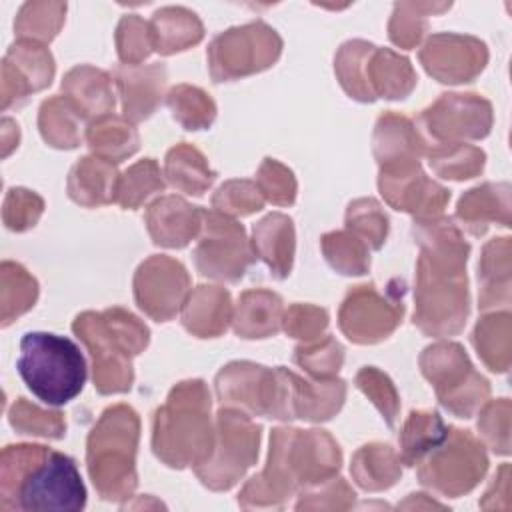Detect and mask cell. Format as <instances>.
Here are the masks:
<instances>
[{
    "instance_id": "obj_35",
    "label": "cell",
    "mask_w": 512,
    "mask_h": 512,
    "mask_svg": "<svg viewBox=\"0 0 512 512\" xmlns=\"http://www.w3.org/2000/svg\"><path fill=\"white\" fill-rule=\"evenodd\" d=\"M80 120L82 114L62 96L46 100L38 114L40 134L54 148H76L80 144Z\"/></svg>"
},
{
    "instance_id": "obj_47",
    "label": "cell",
    "mask_w": 512,
    "mask_h": 512,
    "mask_svg": "<svg viewBox=\"0 0 512 512\" xmlns=\"http://www.w3.org/2000/svg\"><path fill=\"white\" fill-rule=\"evenodd\" d=\"M212 204L222 214H252L264 206V196L258 190L256 184L248 180H232L220 186V190L214 194Z\"/></svg>"
},
{
    "instance_id": "obj_29",
    "label": "cell",
    "mask_w": 512,
    "mask_h": 512,
    "mask_svg": "<svg viewBox=\"0 0 512 512\" xmlns=\"http://www.w3.org/2000/svg\"><path fill=\"white\" fill-rule=\"evenodd\" d=\"M282 300L268 290H248L240 296L234 332L242 338H266L278 332Z\"/></svg>"
},
{
    "instance_id": "obj_45",
    "label": "cell",
    "mask_w": 512,
    "mask_h": 512,
    "mask_svg": "<svg viewBox=\"0 0 512 512\" xmlns=\"http://www.w3.org/2000/svg\"><path fill=\"white\" fill-rule=\"evenodd\" d=\"M356 386L376 404V408L384 416L386 424L392 428L398 418L400 402H398V394H396L390 378L386 374H382L380 370H376L374 366H364L356 374Z\"/></svg>"
},
{
    "instance_id": "obj_30",
    "label": "cell",
    "mask_w": 512,
    "mask_h": 512,
    "mask_svg": "<svg viewBox=\"0 0 512 512\" xmlns=\"http://www.w3.org/2000/svg\"><path fill=\"white\" fill-rule=\"evenodd\" d=\"M350 472L356 484L368 492L384 490L400 478V456L388 444H366L354 458Z\"/></svg>"
},
{
    "instance_id": "obj_25",
    "label": "cell",
    "mask_w": 512,
    "mask_h": 512,
    "mask_svg": "<svg viewBox=\"0 0 512 512\" xmlns=\"http://www.w3.org/2000/svg\"><path fill=\"white\" fill-rule=\"evenodd\" d=\"M252 252L262 258L274 278L282 280L290 274L294 256V226L284 214H270L254 226Z\"/></svg>"
},
{
    "instance_id": "obj_28",
    "label": "cell",
    "mask_w": 512,
    "mask_h": 512,
    "mask_svg": "<svg viewBox=\"0 0 512 512\" xmlns=\"http://www.w3.org/2000/svg\"><path fill=\"white\" fill-rule=\"evenodd\" d=\"M62 90L70 104L86 116H106L114 108V96L110 78L102 70L90 66H78L70 70L62 80Z\"/></svg>"
},
{
    "instance_id": "obj_2",
    "label": "cell",
    "mask_w": 512,
    "mask_h": 512,
    "mask_svg": "<svg viewBox=\"0 0 512 512\" xmlns=\"http://www.w3.org/2000/svg\"><path fill=\"white\" fill-rule=\"evenodd\" d=\"M86 488L76 462L40 444H10L0 458V508L76 512Z\"/></svg>"
},
{
    "instance_id": "obj_17",
    "label": "cell",
    "mask_w": 512,
    "mask_h": 512,
    "mask_svg": "<svg viewBox=\"0 0 512 512\" xmlns=\"http://www.w3.org/2000/svg\"><path fill=\"white\" fill-rule=\"evenodd\" d=\"M420 120L438 140L482 138L490 130V104L474 94H442Z\"/></svg>"
},
{
    "instance_id": "obj_37",
    "label": "cell",
    "mask_w": 512,
    "mask_h": 512,
    "mask_svg": "<svg viewBox=\"0 0 512 512\" xmlns=\"http://www.w3.org/2000/svg\"><path fill=\"white\" fill-rule=\"evenodd\" d=\"M166 102L172 110L174 120H178L186 130L208 128L216 116V106L212 98L200 88L188 84L172 88Z\"/></svg>"
},
{
    "instance_id": "obj_48",
    "label": "cell",
    "mask_w": 512,
    "mask_h": 512,
    "mask_svg": "<svg viewBox=\"0 0 512 512\" xmlns=\"http://www.w3.org/2000/svg\"><path fill=\"white\" fill-rule=\"evenodd\" d=\"M42 210L44 202L40 196L24 188H10L4 198L2 218L8 230L24 232L38 222Z\"/></svg>"
},
{
    "instance_id": "obj_1",
    "label": "cell",
    "mask_w": 512,
    "mask_h": 512,
    "mask_svg": "<svg viewBox=\"0 0 512 512\" xmlns=\"http://www.w3.org/2000/svg\"><path fill=\"white\" fill-rule=\"evenodd\" d=\"M342 464L338 444L324 430L276 428L266 468L238 496L242 508H280L298 488L330 482Z\"/></svg>"
},
{
    "instance_id": "obj_51",
    "label": "cell",
    "mask_w": 512,
    "mask_h": 512,
    "mask_svg": "<svg viewBox=\"0 0 512 512\" xmlns=\"http://www.w3.org/2000/svg\"><path fill=\"white\" fill-rule=\"evenodd\" d=\"M326 324H328L326 310L314 308V306H306V304L292 306L286 312V316H284V328L294 338L312 340L318 334H322Z\"/></svg>"
},
{
    "instance_id": "obj_42",
    "label": "cell",
    "mask_w": 512,
    "mask_h": 512,
    "mask_svg": "<svg viewBox=\"0 0 512 512\" xmlns=\"http://www.w3.org/2000/svg\"><path fill=\"white\" fill-rule=\"evenodd\" d=\"M346 224L366 246L378 250L388 234V218L374 200H356L348 206Z\"/></svg>"
},
{
    "instance_id": "obj_21",
    "label": "cell",
    "mask_w": 512,
    "mask_h": 512,
    "mask_svg": "<svg viewBox=\"0 0 512 512\" xmlns=\"http://www.w3.org/2000/svg\"><path fill=\"white\" fill-rule=\"evenodd\" d=\"M282 368L284 396H286V416L302 418L310 422H320L332 418L344 402L346 386L342 380H320L318 384L306 382L294 372Z\"/></svg>"
},
{
    "instance_id": "obj_41",
    "label": "cell",
    "mask_w": 512,
    "mask_h": 512,
    "mask_svg": "<svg viewBox=\"0 0 512 512\" xmlns=\"http://www.w3.org/2000/svg\"><path fill=\"white\" fill-rule=\"evenodd\" d=\"M8 420L12 428L20 434H32V436H44V438H62L66 432V422L60 412L42 410L34 404H30L26 398H18L10 412Z\"/></svg>"
},
{
    "instance_id": "obj_22",
    "label": "cell",
    "mask_w": 512,
    "mask_h": 512,
    "mask_svg": "<svg viewBox=\"0 0 512 512\" xmlns=\"http://www.w3.org/2000/svg\"><path fill=\"white\" fill-rule=\"evenodd\" d=\"M378 184L390 206L414 216L418 214V220L436 218L442 214L444 204L450 198V192L428 180L420 168L406 174L380 176Z\"/></svg>"
},
{
    "instance_id": "obj_6",
    "label": "cell",
    "mask_w": 512,
    "mask_h": 512,
    "mask_svg": "<svg viewBox=\"0 0 512 512\" xmlns=\"http://www.w3.org/2000/svg\"><path fill=\"white\" fill-rule=\"evenodd\" d=\"M16 368L28 390L50 406L74 400L86 382V362L80 348L70 338L50 332L22 336Z\"/></svg>"
},
{
    "instance_id": "obj_12",
    "label": "cell",
    "mask_w": 512,
    "mask_h": 512,
    "mask_svg": "<svg viewBox=\"0 0 512 512\" xmlns=\"http://www.w3.org/2000/svg\"><path fill=\"white\" fill-rule=\"evenodd\" d=\"M280 48L278 34L262 22L232 28L214 38L208 48L210 74L214 82H224L260 72L276 62Z\"/></svg>"
},
{
    "instance_id": "obj_20",
    "label": "cell",
    "mask_w": 512,
    "mask_h": 512,
    "mask_svg": "<svg viewBox=\"0 0 512 512\" xmlns=\"http://www.w3.org/2000/svg\"><path fill=\"white\" fill-rule=\"evenodd\" d=\"M424 142L412 122L398 114L380 116L374 130V154L380 164V176H396L418 170V158Z\"/></svg>"
},
{
    "instance_id": "obj_34",
    "label": "cell",
    "mask_w": 512,
    "mask_h": 512,
    "mask_svg": "<svg viewBox=\"0 0 512 512\" xmlns=\"http://www.w3.org/2000/svg\"><path fill=\"white\" fill-rule=\"evenodd\" d=\"M166 176L170 184L186 194L202 196L204 190L212 184L216 178V172H212L204 160V156L184 144L174 146L166 156Z\"/></svg>"
},
{
    "instance_id": "obj_50",
    "label": "cell",
    "mask_w": 512,
    "mask_h": 512,
    "mask_svg": "<svg viewBox=\"0 0 512 512\" xmlns=\"http://www.w3.org/2000/svg\"><path fill=\"white\" fill-rule=\"evenodd\" d=\"M118 54L126 64H138L152 50V36L148 24L138 16H126L118 26Z\"/></svg>"
},
{
    "instance_id": "obj_23",
    "label": "cell",
    "mask_w": 512,
    "mask_h": 512,
    "mask_svg": "<svg viewBox=\"0 0 512 512\" xmlns=\"http://www.w3.org/2000/svg\"><path fill=\"white\" fill-rule=\"evenodd\" d=\"M146 224L154 244L182 248L200 234L202 210L190 206L182 198L166 196L148 206Z\"/></svg>"
},
{
    "instance_id": "obj_46",
    "label": "cell",
    "mask_w": 512,
    "mask_h": 512,
    "mask_svg": "<svg viewBox=\"0 0 512 512\" xmlns=\"http://www.w3.org/2000/svg\"><path fill=\"white\" fill-rule=\"evenodd\" d=\"M52 4H24L18 18H16V32L20 36V40H28V42H38L44 44L48 40H52L62 24V14L56 16H46V12H50ZM56 8V6H54Z\"/></svg>"
},
{
    "instance_id": "obj_5",
    "label": "cell",
    "mask_w": 512,
    "mask_h": 512,
    "mask_svg": "<svg viewBox=\"0 0 512 512\" xmlns=\"http://www.w3.org/2000/svg\"><path fill=\"white\" fill-rule=\"evenodd\" d=\"M138 414L116 404L106 408L88 436V472L104 500H122L136 488V446H138Z\"/></svg>"
},
{
    "instance_id": "obj_3",
    "label": "cell",
    "mask_w": 512,
    "mask_h": 512,
    "mask_svg": "<svg viewBox=\"0 0 512 512\" xmlns=\"http://www.w3.org/2000/svg\"><path fill=\"white\" fill-rule=\"evenodd\" d=\"M154 454L172 468H198L214 448L210 426V394L202 380H188L174 386L168 402L156 410Z\"/></svg>"
},
{
    "instance_id": "obj_13",
    "label": "cell",
    "mask_w": 512,
    "mask_h": 512,
    "mask_svg": "<svg viewBox=\"0 0 512 512\" xmlns=\"http://www.w3.org/2000/svg\"><path fill=\"white\" fill-rule=\"evenodd\" d=\"M244 228L222 212L202 210L200 240L194 262L202 276L236 282L254 260Z\"/></svg>"
},
{
    "instance_id": "obj_18",
    "label": "cell",
    "mask_w": 512,
    "mask_h": 512,
    "mask_svg": "<svg viewBox=\"0 0 512 512\" xmlns=\"http://www.w3.org/2000/svg\"><path fill=\"white\" fill-rule=\"evenodd\" d=\"M52 76L54 60L44 44L28 40L12 44L2 62V108L6 110L30 92L46 88Z\"/></svg>"
},
{
    "instance_id": "obj_16",
    "label": "cell",
    "mask_w": 512,
    "mask_h": 512,
    "mask_svg": "<svg viewBox=\"0 0 512 512\" xmlns=\"http://www.w3.org/2000/svg\"><path fill=\"white\" fill-rule=\"evenodd\" d=\"M188 286L190 278L180 262L168 256H152L140 264L134 276V298L140 310L164 322L184 304Z\"/></svg>"
},
{
    "instance_id": "obj_31",
    "label": "cell",
    "mask_w": 512,
    "mask_h": 512,
    "mask_svg": "<svg viewBox=\"0 0 512 512\" xmlns=\"http://www.w3.org/2000/svg\"><path fill=\"white\" fill-rule=\"evenodd\" d=\"M150 36L154 50L160 54H172L200 42L202 24L184 8H164L154 14Z\"/></svg>"
},
{
    "instance_id": "obj_36",
    "label": "cell",
    "mask_w": 512,
    "mask_h": 512,
    "mask_svg": "<svg viewBox=\"0 0 512 512\" xmlns=\"http://www.w3.org/2000/svg\"><path fill=\"white\" fill-rule=\"evenodd\" d=\"M2 326L30 310L38 298L36 280L14 262H2Z\"/></svg>"
},
{
    "instance_id": "obj_24",
    "label": "cell",
    "mask_w": 512,
    "mask_h": 512,
    "mask_svg": "<svg viewBox=\"0 0 512 512\" xmlns=\"http://www.w3.org/2000/svg\"><path fill=\"white\" fill-rule=\"evenodd\" d=\"M116 84L122 94L124 116L130 122H140L148 118L160 102L166 84V68L162 64H126L116 70Z\"/></svg>"
},
{
    "instance_id": "obj_19",
    "label": "cell",
    "mask_w": 512,
    "mask_h": 512,
    "mask_svg": "<svg viewBox=\"0 0 512 512\" xmlns=\"http://www.w3.org/2000/svg\"><path fill=\"white\" fill-rule=\"evenodd\" d=\"M420 60L426 72L440 82H470L484 68L486 48L472 38L438 34L426 42Z\"/></svg>"
},
{
    "instance_id": "obj_32",
    "label": "cell",
    "mask_w": 512,
    "mask_h": 512,
    "mask_svg": "<svg viewBox=\"0 0 512 512\" xmlns=\"http://www.w3.org/2000/svg\"><path fill=\"white\" fill-rule=\"evenodd\" d=\"M450 426L442 422L438 412H410L400 434V462L416 466L432 448L448 434Z\"/></svg>"
},
{
    "instance_id": "obj_44",
    "label": "cell",
    "mask_w": 512,
    "mask_h": 512,
    "mask_svg": "<svg viewBox=\"0 0 512 512\" xmlns=\"http://www.w3.org/2000/svg\"><path fill=\"white\" fill-rule=\"evenodd\" d=\"M342 360L344 348L330 336H326L324 342L314 346H298L294 354V362L318 380L332 378L340 370Z\"/></svg>"
},
{
    "instance_id": "obj_38",
    "label": "cell",
    "mask_w": 512,
    "mask_h": 512,
    "mask_svg": "<svg viewBox=\"0 0 512 512\" xmlns=\"http://www.w3.org/2000/svg\"><path fill=\"white\" fill-rule=\"evenodd\" d=\"M162 190H164V180H162L160 168L152 158H146L136 162L118 178L116 202L122 208H136L150 194L162 192Z\"/></svg>"
},
{
    "instance_id": "obj_33",
    "label": "cell",
    "mask_w": 512,
    "mask_h": 512,
    "mask_svg": "<svg viewBox=\"0 0 512 512\" xmlns=\"http://www.w3.org/2000/svg\"><path fill=\"white\" fill-rule=\"evenodd\" d=\"M88 146L108 162H120L138 150V134L118 116H100L86 130Z\"/></svg>"
},
{
    "instance_id": "obj_9",
    "label": "cell",
    "mask_w": 512,
    "mask_h": 512,
    "mask_svg": "<svg viewBox=\"0 0 512 512\" xmlns=\"http://www.w3.org/2000/svg\"><path fill=\"white\" fill-rule=\"evenodd\" d=\"M418 464V478L424 486L458 498L478 484L488 468V458L472 434L450 428L446 438Z\"/></svg>"
},
{
    "instance_id": "obj_43",
    "label": "cell",
    "mask_w": 512,
    "mask_h": 512,
    "mask_svg": "<svg viewBox=\"0 0 512 512\" xmlns=\"http://www.w3.org/2000/svg\"><path fill=\"white\" fill-rule=\"evenodd\" d=\"M496 190L494 184H484L480 188L470 190L466 196L460 198L456 218L466 226L472 234H484L490 220L498 218L496 210Z\"/></svg>"
},
{
    "instance_id": "obj_15",
    "label": "cell",
    "mask_w": 512,
    "mask_h": 512,
    "mask_svg": "<svg viewBox=\"0 0 512 512\" xmlns=\"http://www.w3.org/2000/svg\"><path fill=\"white\" fill-rule=\"evenodd\" d=\"M404 288L384 298L372 284L356 286L348 292L340 308L342 332L358 344H374L386 338L402 320Z\"/></svg>"
},
{
    "instance_id": "obj_8",
    "label": "cell",
    "mask_w": 512,
    "mask_h": 512,
    "mask_svg": "<svg viewBox=\"0 0 512 512\" xmlns=\"http://www.w3.org/2000/svg\"><path fill=\"white\" fill-rule=\"evenodd\" d=\"M342 88L360 102L376 98H404L416 84L406 58L362 40L346 42L336 56Z\"/></svg>"
},
{
    "instance_id": "obj_49",
    "label": "cell",
    "mask_w": 512,
    "mask_h": 512,
    "mask_svg": "<svg viewBox=\"0 0 512 512\" xmlns=\"http://www.w3.org/2000/svg\"><path fill=\"white\" fill-rule=\"evenodd\" d=\"M258 190L270 202L288 206L296 198V180L286 166L266 158L258 170Z\"/></svg>"
},
{
    "instance_id": "obj_40",
    "label": "cell",
    "mask_w": 512,
    "mask_h": 512,
    "mask_svg": "<svg viewBox=\"0 0 512 512\" xmlns=\"http://www.w3.org/2000/svg\"><path fill=\"white\" fill-rule=\"evenodd\" d=\"M326 260L340 274H364L370 266L366 244L352 232H330L322 238Z\"/></svg>"
},
{
    "instance_id": "obj_11",
    "label": "cell",
    "mask_w": 512,
    "mask_h": 512,
    "mask_svg": "<svg viewBox=\"0 0 512 512\" xmlns=\"http://www.w3.org/2000/svg\"><path fill=\"white\" fill-rule=\"evenodd\" d=\"M422 374L432 382L438 400L458 418H468L488 396V382L472 370L458 344L442 342L428 346L420 356Z\"/></svg>"
},
{
    "instance_id": "obj_26",
    "label": "cell",
    "mask_w": 512,
    "mask_h": 512,
    "mask_svg": "<svg viewBox=\"0 0 512 512\" xmlns=\"http://www.w3.org/2000/svg\"><path fill=\"white\" fill-rule=\"evenodd\" d=\"M230 320V294L218 286H198L184 302L182 324L188 332L208 338L226 330Z\"/></svg>"
},
{
    "instance_id": "obj_14",
    "label": "cell",
    "mask_w": 512,
    "mask_h": 512,
    "mask_svg": "<svg viewBox=\"0 0 512 512\" xmlns=\"http://www.w3.org/2000/svg\"><path fill=\"white\" fill-rule=\"evenodd\" d=\"M216 392L222 404H236L252 414L286 420L280 366L268 370L252 362H232L218 372Z\"/></svg>"
},
{
    "instance_id": "obj_7",
    "label": "cell",
    "mask_w": 512,
    "mask_h": 512,
    "mask_svg": "<svg viewBox=\"0 0 512 512\" xmlns=\"http://www.w3.org/2000/svg\"><path fill=\"white\" fill-rule=\"evenodd\" d=\"M464 264L420 254L416 280L414 324L430 336L462 330L468 316V286Z\"/></svg>"
},
{
    "instance_id": "obj_10",
    "label": "cell",
    "mask_w": 512,
    "mask_h": 512,
    "mask_svg": "<svg viewBox=\"0 0 512 512\" xmlns=\"http://www.w3.org/2000/svg\"><path fill=\"white\" fill-rule=\"evenodd\" d=\"M216 438L210 458L194 470L204 486L228 490L256 462L260 426L238 410L222 408L216 414Z\"/></svg>"
},
{
    "instance_id": "obj_39",
    "label": "cell",
    "mask_w": 512,
    "mask_h": 512,
    "mask_svg": "<svg viewBox=\"0 0 512 512\" xmlns=\"http://www.w3.org/2000/svg\"><path fill=\"white\" fill-rule=\"evenodd\" d=\"M430 166L442 178L464 180L478 174L484 166V152L472 146H462L456 142H448L444 146H436L430 150Z\"/></svg>"
},
{
    "instance_id": "obj_27",
    "label": "cell",
    "mask_w": 512,
    "mask_h": 512,
    "mask_svg": "<svg viewBox=\"0 0 512 512\" xmlns=\"http://www.w3.org/2000/svg\"><path fill=\"white\" fill-rule=\"evenodd\" d=\"M118 174L112 162L102 158H82L70 172L68 194L82 206L116 202Z\"/></svg>"
},
{
    "instance_id": "obj_4",
    "label": "cell",
    "mask_w": 512,
    "mask_h": 512,
    "mask_svg": "<svg viewBox=\"0 0 512 512\" xmlns=\"http://www.w3.org/2000/svg\"><path fill=\"white\" fill-rule=\"evenodd\" d=\"M94 364V386L100 394L126 392L132 386V356L148 346V328L122 308L100 314L84 312L72 324Z\"/></svg>"
}]
</instances>
